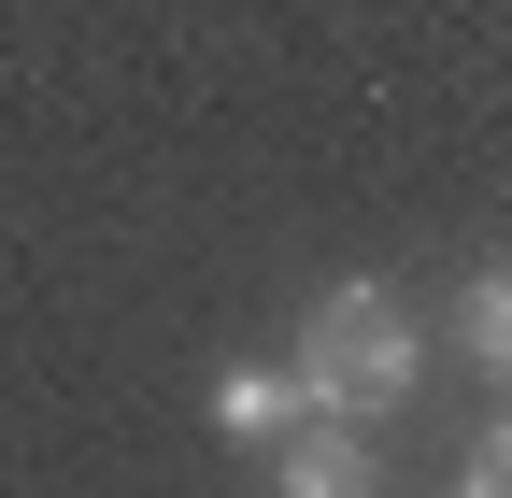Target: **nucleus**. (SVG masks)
<instances>
[{
  "label": "nucleus",
  "instance_id": "obj_1",
  "mask_svg": "<svg viewBox=\"0 0 512 498\" xmlns=\"http://www.w3.org/2000/svg\"><path fill=\"white\" fill-rule=\"evenodd\" d=\"M299 399L313 413H342V427H370V413H399L413 385H427V328H413V299L399 285H328V299H313V314H299Z\"/></svg>",
  "mask_w": 512,
  "mask_h": 498
},
{
  "label": "nucleus",
  "instance_id": "obj_2",
  "mask_svg": "<svg viewBox=\"0 0 512 498\" xmlns=\"http://www.w3.org/2000/svg\"><path fill=\"white\" fill-rule=\"evenodd\" d=\"M271 484H285V498H384V456H370V427L313 413V427L271 442Z\"/></svg>",
  "mask_w": 512,
  "mask_h": 498
},
{
  "label": "nucleus",
  "instance_id": "obj_3",
  "mask_svg": "<svg viewBox=\"0 0 512 498\" xmlns=\"http://www.w3.org/2000/svg\"><path fill=\"white\" fill-rule=\"evenodd\" d=\"M200 413L228 427V442H285V427H313V399H299V370H285V356H228Z\"/></svg>",
  "mask_w": 512,
  "mask_h": 498
},
{
  "label": "nucleus",
  "instance_id": "obj_4",
  "mask_svg": "<svg viewBox=\"0 0 512 498\" xmlns=\"http://www.w3.org/2000/svg\"><path fill=\"white\" fill-rule=\"evenodd\" d=\"M441 328H456V356L484 370V385H498V370H512V285H498V257L456 285V314H441Z\"/></svg>",
  "mask_w": 512,
  "mask_h": 498
},
{
  "label": "nucleus",
  "instance_id": "obj_5",
  "mask_svg": "<svg viewBox=\"0 0 512 498\" xmlns=\"http://www.w3.org/2000/svg\"><path fill=\"white\" fill-rule=\"evenodd\" d=\"M456 498H512V442H484V456L456 470Z\"/></svg>",
  "mask_w": 512,
  "mask_h": 498
}]
</instances>
